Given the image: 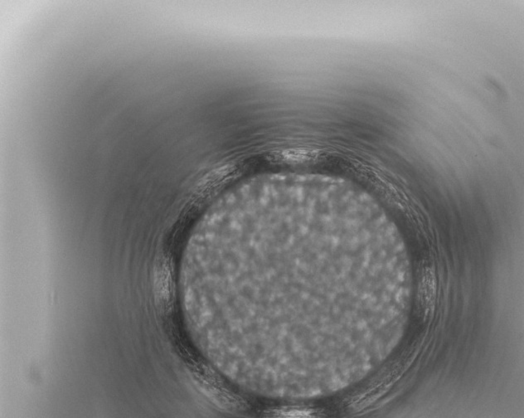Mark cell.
<instances>
[{
    "mask_svg": "<svg viewBox=\"0 0 524 418\" xmlns=\"http://www.w3.org/2000/svg\"><path fill=\"white\" fill-rule=\"evenodd\" d=\"M424 271L421 288L419 293L420 309L424 317H427L433 312L436 302V279L431 270Z\"/></svg>",
    "mask_w": 524,
    "mask_h": 418,
    "instance_id": "obj_1",
    "label": "cell"
}]
</instances>
